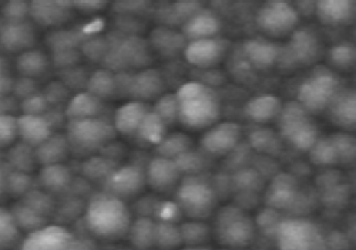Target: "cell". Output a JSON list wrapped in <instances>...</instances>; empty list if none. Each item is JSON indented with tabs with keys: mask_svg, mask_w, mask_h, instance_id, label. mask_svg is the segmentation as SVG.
<instances>
[{
	"mask_svg": "<svg viewBox=\"0 0 356 250\" xmlns=\"http://www.w3.org/2000/svg\"><path fill=\"white\" fill-rule=\"evenodd\" d=\"M74 235L60 225H44L22 240L19 250H73Z\"/></svg>",
	"mask_w": 356,
	"mask_h": 250,
	"instance_id": "12",
	"label": "cell"
},
{
	"mask_svg": "<svg viewBox=\"0 0 356 250\" xmlns=\"http://www.w3.org/2000/svg\"><path fill=\"white\" fill-rule=\"evenodd\" d=\"M2 24H3V19H2V16H0V28H2Z\"/></svg>",
	"mask_w": 356,
	"mask_h": 250,
	"instance_id": "53",
	"label": "cell"
},
{
	"mask_svg": "<svg viewBox=\"0 0 356 250\" xmlns=\"http://www.w3.org/2000/svg\"><path fill=\"white\" fill-rule=\"evenodd\" d=\"M87 91L97 99H108L118 91L117 77L110 70H96L87 80Z\"/></svg>",
	"mask_w": 356,
	"mask_h": 250,
	"instance_id": "32",
	"label": "cell"
},
{
	"mask_svg": "<svg viewBox=\"0 0 356 250\" xmlns=\"http://www.w3.org/2000/svg\"><path fill=\"white\" fill-rule=\"evenodd\" d=\"M175 205L191 221H204L217 210V192L205 179L187 176L177 186Z\"/></svg>",
	"mask_w": 356,
	"mask_h": 250,
	"instance_id": "4",
	"label": "cell"
},
{
	"mask_svg": "<svg viewBox=\"0 0 356 250\" xmlns=\"http://www.w3.org/2000/svg\"><path fill=\"white\" fill-rule=\"evenodd\" d=\"M70 144L66 135H56L53 134L47 138L42 145L35 148L36 160L43 165L62 164L69 153Z\"/></svg>",
	"mask_w": 356,
	"mask_h": 250,
	"instance_id": "28",
	"label": "cell"
},
{
	"mask_svg": "<svg viewBox=\"0 0 356 250\" xmlns=\"http://www.w3.org/2000/svg\"><path fill=\"white\" fill-rule=\"evenodd\" d=\"M16 140H19L17 117L10 112H0V148L12 147Z\"/></svg>",
	"mask_w": 356,
	"mask_h": 250,
	"instance_id": "42",
	"label": "cell"
},
{
	"mask_svg": "<svg viewBox=\"0 0 356 250\" xmlns=\"http://www.w3.org/2000/svg\"><path fill=\"white\" fill-rule=\"evenodd\" d=\"M311 160L316 165H334L338 164V155L330 138L319 137L314 147L308 151Z\"/></svg>",
	"mask_w": 356,
	"mask_h": 250,
	"instance_id": "39",
	"label": "cell"
},
{
	"mask_svg": "<svg viewBox=\"0 0 356 250\" xmlns=\"http://www.w3.org/2000/svg\"><path fill=\"white\" fill-rule=\"evenodd\" d=\"M187 40L183 33H178L168 27L157 28L153 31V46L163 54H175L178 51H184Z\"/></svg>",
	"mask_w": 356,
	"mask_h": 250,
	"instance_id": "34",
	"label": "cell"
},
{
	"mask_svg": "<svg viewBox=\"0 0 356 250\" xmlns=\"http://www.w3.org/2000/svg\"><path fill=\"white\" fill-rule=\"evenodd\" d=\"M321 54V42L311 28H295L285 47H281L280 67L312 65Z\"/></svg>",
	"mask_w": 356,
	"mask_h": 250,
	"instance_id": "10",
	"label": "cell"
},
{
	"mask_svg": "<svg viewBox=\"0 0 356 250\" xmlns=\"http://www.w3.org/2000/svg\"><path fill=\"white\" fill-rule=\"evenodd\" d=\"M222 22L213 10L201 8L181 27V33L187 42L218 38Z\"/></svg>",
	"mask_w": 356,
	"mask_h": 250,
	"instance_id": "19",
	"label": "cell"
},
{
	"mask_svg": "<svg viewBox=\"0 0 356 250\" xmlns=\"http://www.w3.org/2000/svg\"><path fill=\"white\" fill-rule=\"evenodd\" d=\"M183 244L187 246H204L211 235V228L202 221H190L180 226Z\"/></svg>",
	"mask_w": 356,
	"mask_h": 250,
	"instance_id": "38",
	"label": "cell"
},
{
	"mask_svg": "<svg viewBox=\"0 0 356 250\" xmlns=\"http://www.w3.org/2000/svg\"><path fill=\"white\" fill-rule=\"evenodd\" d=\"M277 119L280 135L295 149L308 152L319 138L316 124L300 103L284 104Z\"/></svg>",
	"mask_w": 356,
	"mask_h": 250,
	"instance_id": "5",
	"label": "cell"
},
{
	"mask_svg": "<svg viewBox=\"0 0 356 250\" xmlns=\"http://www.w3.org/2000/svg\"><path fill=\"white\" fill-rule=\"evenodd\" d=\"M298 197L296 183L289 175H278L271 185V190L266 197L268 205L277 209H288L293 206Z\"/></svg>",
	"mask_w": 356,
	"mask_h": 250,
	"instance_id": "27",
	"label": "cell"
},
{
	"mask_svg": "<svg viewBox=\"0 0 356 250\" xmlns=\"http://www.w3.org/2000/svg\"><path fill=\"white\" fill-rule=\"evenodd\" d=\"M178 103V121L187 128H210L221 114L217 91L201 81L184 83L175 92Z\"/></svg>",
	"mask_w": 356,
	"mask_h": 250,
	"instance_id": "2",
	"label": "cell"
},
{
	"mask_svg": "<svg viewBox=\"0 0 356 250\" xmlns=\"http://www.w3.org/2000/svg\"><path fill=\"white\" fill-rule=\"evenodd\" d=\"M167 127L168 125L153 110H150L144 117L136 137L147 144L157 147L165 138Z\"/></svg>",
	"mask_w": 356,
	"mask_h": 250,
	"instance_id": "30",
	"label": "cell"
},
{
	"mask_svg": "<svg viewBox=\"0 0 356 250\" xmlns=\"http://www.w3.org/2000/svg\"><path fill=\"white\" fill-rule=\"evenodd\" d=\"M341 87L334 72L326 67H316L300 84L296 103H300L309 114L326 111Z\"/></svg>",
	"mask_w": 356,
	"mask_h": 250,
	"instance_id": "7",
	"label": "cell"
},
{
	"mask_svg": "<svg viewBox=\"0 0 356 250\" xmlns=\"http://www.w3.org/2000/svg\"><path fill=\"white\" fill-rule=\"evenodd\" d=\"M47 67L49 61L46 54L33 49L20 53L16 60V69L24 78L35 80L36 77L44 74Z\"/></svg>",
	"mask_w": 356,
	"mask_h": 250,
	"instance_id": "29",
	"label": "cell"
},
{
	"mask_svg": "<svg viewBox=\"0 0 356 250\" xmlns=\"http://www.w3.org/2000/svg\"><path fill=\"white\" fill-rule=\"evenodd\" d=\"M331 65L339 70H349L355 65V46L352 43H338L330 50Z\"/></svg>",
	"mask_w": 356,
	"mask_h": 250,
	"instance_id": "40",
	"label": "cell"
},
{
	"mask_svg": "<svg viewBox=\"0 0 356 250\" xmlns=\"http://www.w3.org/2000/svg\"><path fill=\"white\" fill-rule=\"evenodd\" d=\"M278 250H328V239L309 219L289 217L280 222L277 231Z\"/></svg>",
	"mask_w": 356,
	"mask_h": 250,
	"instance_id": "6",
	"label": "cell"
},
{
	"mask_svg": "<svg viewBox=\"0 0 356 250\" xmlns=\"http://www.w3.org/2000/svg\"><path fill=\"white\" fill-rule=\"evenodd\" d=\"M191 149V140L184 134H167L165 138L157 145V153L168 160H175L184 152Z\"/></svg>",
	"mask_w": 356,
	"mask_h": 250,
	"instance_id": "37",
	"label": "cell"
},
{
	"mask_svg": "<svg viewBox=\"0 0 356 250\" xmlns=\"http://www.w3.org/2000/svg\"><path fill=\"white\" fill-rule=\"evenodd\" d=\"M332 141L337 155L338 162H350L355 158V138L345 134H337L330 137Z\"/></svg>",
	"mask_w": 356,
	"mask_h": 250,
	"instance_id": "45",
	"label": "cell"
},
{
	"mask_svg": "<svg viewBox=\"0 0 356 250\" xmlns=\"http://www.w3.org/2000/svg\"><path fill=\"white\" fill-rule=\"evenodd\" d=\"M53 134V122L47 114L17 115V137L24 145L35 149Z\"/></svg>",
	"mask_w": 356,
	"mask_h": 250,
	"instance_id": "17",
	"label": "cell"
},
{
	"mask_svg": "<svg viewBox=\"0 0 356 250\" xmlns=\"http://www.w3.org/2000/svg\"><path fill=\"white\" fill-rule=\"evenodd\" d=\"M13 78L12 70L6 58L0 57V97H5L9 91L13 90Z\"/></svg>",
	"mask_w": 356,
	"mask_h": 250,
	"instance_id": "49",
	"label": "cell"
},
{
	"mask_svg": "<svg viewBox=\"0 0 356 250\" xmlns=\"http://www.w3.org/2000/svg\"><path fill=\"white\" fill-rule=\"evenodd\" d=\"M326 111L330 112V118L338 127L350 130L356 124V97L352 88L341 87L335 94V97L330 103Z\"/></svg>",
	"mask_w": 356,
	"mask_h": 250,
	"instance_id": "21",
	"label": "cell"
},
{
	"mask_svg": "<svg viewBox=\"0 0 356 250\" xmlns=\"http://www.w3.org/2000/svg\"><path fill=\"white\" fill-rule=\"evenodd\" d=\"M153 111L167 124H172L178 121V103L175 94H164L153 107Z\"/></svg>",
	"mask_w": 356,
	"mask_h": 250,
	"instance_id": "41",
	"label": "cell"
},
{
	"mask_svg": "<svg viewBox=\"0 0 356 250\" xmlns=\"http://www.w3.org/2000/svg\"><path fill=\"white\" fill-rule=\"evenodd\" d=\"M70 169H67L63 164H53V165H44V168L40 172V183L44 190L50 192H60L69 188L72 182Z\"/></svg>",
	"mask_w": 356,
	"mask_h": 250,
	"instance_id": "31",
	"label": "cell"
},
{
	"mask_svg": "<svg viewBox=\"0 0 356 250\" xmlns=\"http://www.w3.org/2000/svg\"><path fill=\"white\" fill-rule=\"evenodd\" d=\"M228 44L220 38L187 42L184 57L191 66L198 69H211L224 58Z\"/></svg>",
	"mask_w": 356,
	"mask_h": 250,
	"instance_id": "13",
	"label": "cell"
},
{
	"mask_svg": "<svg viewBox=\"0 0 356 250\" xmlns=\"http://www.w3.org/2000/svg\"><path fill=\"white\" fill-rule=\"evenodd\" d=\"M113 169H114L113 164L106 158H90L83 167L84 174L90 178L106 176L107 179L108 175L113 172Z\"/></svg>",
	"mask_w": 356,
	"mask_h": 250,
	"instance_id": "47",
	"label": "cell"
},
{
	"mask_svg": "<svg viewBox=\"0 0 356 250\" xmlns=\"http://www.w3.org/2000/svg\"><path fill=\"white\" fill-rule=\"evenodd\" d=\"M72 8V3L33 2L29 3V16H32L38 24L56 26L69 19Z\"/></svg>",
	"mask_w": 356,
	"mask_h": 250,
	"instance_id": "25",
	"label": "cell"
},
{
	"mask_svg": "<svg viewBox=\"0 0 356 250\" xmlns=\"http://www.w3.org/2000/svg\"><path fill=\"white\" fill-rule=\"evenodd\" d=\"M150 110L152 108L145 103L137 100L120 106L115 110L113 118L114 131L127 137H136L144 117Z\"/></svg>",
	"mask_w": 356,
	"mask_h": 250,
	"instance_id": "20",
	"label": "cell"
},
{
	"mask_svg": "<svg viewBox=\"0 0 356 250\" xmlns=\"http://www.w3.org/2000/svg\"><path fill=\"white\" fill-rule=\"evenodd\" d=\"M164 81L157 70L145 69L131 76L129 80V92L137 101L145 103V100L154 99L163 92Z\"/></svg>",
	"mask_w": 356,
	"mask_h": 250,
	"instance_id": "23",
	"label": "cell"
},
{
	"mask_svg": "<svg viewBox=\"0 0 356 250\" xmlns=\"http://www.w3.org/2000/svg\"><path fill=\"white\" fill-rule=\"evenodd\" d=\"M103 111V100L97 99L88 91L76 94L70 99L66 107V117L73 119H86V118H97Z\"/></svg>",
	"mask_w": 356,
	"mask_h": 250,
	"instance_id": "26",
	"label": "cell"
},
{
	"mask_svg": "<svg viewBox=\"0 0 356 250\" xmlns=\"http://www.w3.org/2000/svg\"><path fill=\"white\" fill-rule=\"evenodd\" d=\"M284 103L274 94H259L250 99L244 107V115L255 124H268L278 118Z\"/></svg>",
	"mask_w": 356,
	"mask_h": 250,
	"instance_id": "22",
	"label": "cell"
},
{
	"mask_svg": "<svg viewBox=\"0 0 356 250\" xmlns=\"http://www.w3.org/2000/svg\"><path fill=\"white\" fill-rule=\"evenodd\" d=\"M145 185V172L137 165L114 168L107 178V194L124 201L137 195Z\"/></svg>",
	"mask_w": 356,
	"mask_h": 250,
	"instance_id": "14",
	"label": "cell"
},
{
	"mask_svg": "<svg viewBox=\"0 0 356 250\" xmlns=\"http://www.w3.org/2000/svg\"><path fill=\"white\" fill-rule=\"evenodd\" d=\"M178 250H210V249L205 246H186V247L178 249Z\"/></svg>",
	"mask_w": 356,
	"mask_h": 250,
	"instance_id": "52",
	"label": "cell"
},
{
	"mask_svg": "<svg viewBox=\"0 0 356 250\" xmlns=\"http://www.w3.org/2000/svg\"><path fill=\"white\" fill-rule=\"evenodd\" d=\"M73 8L79 9V10H84V13H95L99 12L100 9H103L106 5L102 2H81V3H72Z\"/></svg>",
	"mask_w": 356,
	"mask_h": 250,
	"instance_id": "50",
	"label": "cell"
},
{
	"mask_svg": "<svg viewBox=\"0 0 356 250\" xmlns=\"http://www.w3.org/2000/svg\"><path fill=\"white\" fill-rule=\"evenodd\" d=\"M222 250H245V249H222Z\"/></svg>",
	"mask_w": 356,
	"mask_h": 250,
	"instance_id": "54",
	"label": "cell"
},
{
	"mask_svg": "<svg viewBox=\"0 0 356 250\" xmlns=\"http://www.w3.org/2000/svg\"><path fill=\"white\" fill-rule=\"evenodd\" d=\"M241 137L243 130L236 122H216L210 128H207L200 141V147L205 153L222 156L238 148Z\"/></svg>",
	"mask_w": 356,
	"mask_h": 250,
	"instance_id": "11",
	"label": "cell"
},
{
	"mask_svg": "<svg viewBox=\"0 0 356 250\" xmlns=\"http://www.w3.org/2000/svg\"><path fill=\"white\" fill-rule=\"evenodd\" d=\"M145 183L150 185L157 192H167L174 190L181 182L183 174L178 169L174 160L164 158V156H154L147 165Z\"/></svg>",
	"mask_w": 356,
	"mask_h": 250,
	"instance_id": "16",
	"label": "cell"
},
{
	"mask_svg": "<svg viewBox=\"0 0 356 250\" xmlns=\"http://www.w3.org/2000/svg\"><path fill=\"white\" fill-rule=\"evenodd\" d=\"M214 216L211 235L224 249H245L254 242L257 224L243 208L225 205Z\"/></svg>",
	"mask_w": 356,
	"mask_h": 250,
	"instance_id": "3",
	"label": "cell"
},
{
	"mask_svg": "<svg viewBox=\"0 0 356 250\" xmlns=\"http://www.w3.org/2000/svg\"><path fill=\"white\" fill-rule=\"evenodd\" d=\"M115 131L113 124L107 122L102 117L73 119L67 124V140L70 147L92 151L103 148L113 140Z\"/></svg>",
	"mask_w": 356,
	"mask_h": 250,
	"instance_id": "9",
	"label": "cell"
},
{
	"mask_svg": "<svg viewBox=\"0 0 356 250\" xmlns=\"http://www.w3.org/2000/svg\"><path fill=\"white\" fill-rule=\"evenodd\" d=\"M174 161L178 169H180V172L188 174V176L197 175L205 165L204 156H201L200 153H194L191 149L178 156V158H175Z\"/></svg>",
	"mask_w": 356,
	"mask_h": 250,
	"instance_id": "44",
	"label": "cell"
},
{
	"mask_svg": "<svg viewBox=\"0 0 356 250\" xmlns=\"http://www.w3.org/2000/svg\"><path fill=\"white\" fill-rule=\"evenodd\" d=\"M35 40V27L26 20L3 22L2 28H0V47L6 51L23 53L26 50H31Z\"/></svg>",
	"mask_w": 356,
	"mask_h": 250,
	"instance_id": "18",
	"label": "cell"
},
{
	"mask_svg": "<svg viewBox=\"0 0 356 250\" xmlns=\"http://www.w3.org/2000/svg\"><path fill=\"white\" fill-rule=\"evenodd\" d=\"M6 188H8V179H6L5 174H3V171L0 169V197L3 195V192L6 191Z\"/></svg>",
	"mask_w": 356,
	"mask_h": 250,
	"instance_id": "51",
	"label": "cell"
},
{
	"mask_svg": "<svg viewBox=\"0 0 356 250\" xmlns=\"http://www.w3.org/2000/svg\"><path fill=\"white\" fill-rule=\"evenodd\" d=\"M281 46L264 38L248 39L243 46V57L254 72H268L278 65Z\"/></svg>",
	"mask_w": 356,
	"mask_h": 250,
	"instance_id": "15",
	"label": "cell"
},
{
	"mask_svg": "<svg viewBox=\"0 0 356 250\" xmlns=\"http://www.w3.org/2000/svg\"><path fill=\"white\" fill-rule=\"evenodd\" d=\"M118 60L122 61V65L126 66V62H130V65H140L141 57L144 54V44L137 40V39H127L124 40L120 47H118Z\"/></svg>",
	"mask_w": 356,
	"mask_h": 250,
	"instance_id": "43",
	"label": "cell"
},
{
	"mask_svg": "<svg viewBox=\"0 0 356 250\" xmlns=\"http://www.w3.org/2000/svg\"><path fill=\"white\" fill-rule=\"evenodd\" d=\"M20 231L12 209L0 206V250H9L17 243Z\"/></svg>",
	"mask_w": 356,
	"mask_h": 250,
	"instance_id": "35",
	"label": "cell"
},
{
	"mask_svg": "<svg viewBox=\"0 0 356 250\" xmlns=\"http://www.w3.org/2000/svg\"><path fill=\"white\" fill-rule=\"evenodd\" d=\"M314 12L326 26H342L355 17V3L350 0H322L315 3Z\"/></svg>",
	"mask_w": 356,
	"mask_h": 250,
	"instance_id": "24",
	"label": "cell"
},
{
	"mask_svg": "<svg viewBox=\"0 0 356 250\" xmlns=\"http://www.w3.org/2000/svg\"><path fill=\"white\" fill-rule=\"evenodd\" d=\"M183 244L180 226L172 222H159L154 225V246L161 250H174Z\"/></svg>",
	"mask_w": 356,
	"mask_h": 250,
	"instance_id": "36",
	"label": "cell"
},
{
	"mask_svg": "<svg viewBox=\"0 0 356 250\" xmlns=\"http://www.w3.org/2000/svg\"><path fill=\"white\" fill-rule=\"evenodd\" d=\"M0 16L5 17L3 22H23L29 16V3L9 2L3 6V12H0Z\"/></svg>",
	"mask_w": 356,
	"mask_h": 250,
	"instance_id": "48",
	"label": "cell"
},
{
	"mask_svg": "<svg viewBox=\"0 0 356 250\" xmlns=\"http://www.w3.org/2000/svg\"><path fill=\"white\" fill-rule=\"evenodd\" d=\"M84 225L95 238L117 240L127 236L131 212L126 202L110 194L95 195L84 209Z\"/></svg>",
	"mask_w": 356,
	"mask_h": 250,
	"instance_id": "1",
	"label": "cell"
},
{
	"mask_svg": "<svg viewBox=\"0 0 356 250\" xmlns=\"http://www.w3.org/2000/svg\"><path fill=\"white\" fill-rule=\"evenodd\" d=\"M277 135L270 130H255L250 135V145H252L255 149L265 152H271L273 148L277 147Z\"/></svg>",
	"mask_w": 356,
	"mask_h": 250,
	"instance_id": "46",
	"label": "cell"
},
{
	"mask_svg": "<svg viewBox=\"0 0 356 250\" xmlns=\"http://www.w3.org/2000/svg\"><path fill=\"white\" fill-rule=\"evenodd\" d=\"M300 12L288 2H266L255 13V24L261 33L281 38L292 33L298 26Z\"/></svg>",
	"mask_w": 356,
	"mask_h": 250,
	"instance_id": "8",
	"label": "cell"
},
{
	"mask_svg": "<svg viewBox=\"0 0 356 250\" xmlns=\"http://www.w3.org/2000/svg\"><path fill=\"white\" fill-rule=\"evenodd\" d=\"M154 222L148 217H138L131 222L127 236L136 250H148L154 246Z\"/></svg>",
	"mask_w": 356,
	"mask_h": 250,
	"instance_id": "33",
	"label": "cell"
}]
</instances>
